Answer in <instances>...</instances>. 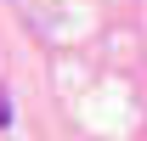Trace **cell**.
Instances as JSON below:
<instances>
[{
	"instance_id": "1",
	"label": "cell",
	"mask_w": 147,
	"mask_h": 141,
	"mask_svg": "<svg viewBox=\"0 0 147 141\" xmlns=\"http://www.w3.org/2000/svg\"><path fill=\"white\" fill-rule=\"evenodd\" d=\"M6 124H11V102L0 96V130H6Z\"/></svg>"
}]
</instances>
